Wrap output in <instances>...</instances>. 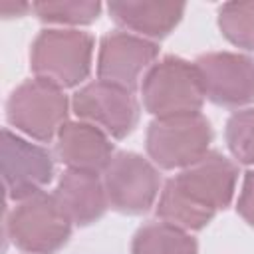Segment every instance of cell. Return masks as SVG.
Here are the masks:
<instances>
[{
	"instance_id": "cell-20",
	"label": "cell",
	"mask_w": 254,
	"mask_h": 254,
	"mask_svg": "<svg viewBox=\"0 0 254 254\" xmlns=\"http://www.w3.org/2000/svg\"><path fill=\"white\" fill-rule=\"evenodd\" d=\"M30 10H32V4H28V2H14V0L0 2V14L4 18H20Z\"/></svg>"
},
{
	"instance_id": "cell-6",
	"label": "cell",
	"mask_w": 254,
	"mask_h": 254,
	"mask_svg": "<svg viewBox=\"0 0 254 254\" xmlns=\"http://www.w3.org/2000/svg\"><path fill=\"white\" fill-rule=\"evenodd\" d=\"M210 121L202 113L153 119L147 127L145 149L159 169H187L208 153Z\"/></svg>"
},
{
	"instance_id": "cell-18",
	"label": "cell",
	"mask_w": 254,
	"mask_h": 254,
	"mask_svg": "<svg viewBox=\"0 0 254 254\" xmlns=\"http://www.w3.org/2000/svg\"><path fill=\"white\" fill-rule=\"evenodd\" d=\"M226 147L242 165H254V107L234 111L224 129Z\"/></svg>"
},
{
	"instance_id": "cell-11",
	"label": "cell",
	"mask_w": 254,
	"mask_h": 254,
	"mask_svg": "<svg viewBox=\"0 0 254 254\" xmlns=\"http://www.w3.org/2000/svg\"><path fill=\"white\" fill-rule=\"evenodd\" d=\"M159 46L135 34L115 30L101 38L97 52V79L135 91L157 62Z\"/></svg>"
},
{
	"instance_id": "cell-9",
	"label": "cell",
	"mask_w": 254,
	"mask_h": 254,
	"mask_svg": "<svg viewBox=\"0 0 254 254\" xmlns=\"http://www.w3.org/2000/svg\"><path fill=\"white\" fill-rule=\"evenodd\" d=\"M0 163L6 196L16 202L42 192L54 177L52 153L46 147L20 137L8 127L2 129Z\"/></svg>"
},
{
	"instance_id": "cell-7",
	"label": "cell",
	"mask_w": 254,
	"mask_h": 254,
	"mask_svg": "<svg viewBox=\"0 0 254 254\" xmlns=\"http://www.w3.org/2000/svg\"><path fill=\"white\" fill-rule=\"evenodd\" d=\"M103 187L113 210L143 214L161 194V175L155 163L143 155L119 151L103 171Z\"/></svg>"
},
{
	"instance_id": "cell-16",
	"label": "cell",
	"mask_w": 254,
	"mask_h": 254,
	"mask_svg": "<svg viewBox=\"0 0 254 254\" xmlns=\"http://www.w3.org/2000/svg\"><path fill=\"white\" fill-rule=\"evenodd\" d=\"M32 12L44 24L75 28L93 24L101 14V4L93 0H42L32 4Z\"/></svg>"
},
{
	"instance_id": "cell-10",
	"label": "cell",
	"mask_w": 254,
	"mask_h": 254,
	"mask_svg": "<svg viewBox=\"0 0 254 254\" xmlns=\"http://www.w3.org/2000/svg\"><path fill=\"white\" fill-rule=\"evenodd\" d=\"M71 111L77 119L99 127L111 139H125L131 135L141 115V107L133 91L99 79L81 85L73 93Z\"/></svg>"
},
{
	"instance_id": "cell-2",
	"label": "cell",
	"mask_w": 254,
	"mask_h": 254,
	"mask_svg": "<svg viewBox=\"0 0 254 254\" xmlns=\"http://www.w3.org/2000/svg\"><path fill=\"white\" fill-rule=\"evenodd\" d=\"M95 40L77 28H46L30 48V69L34 77L60 89L75 87L87 79L93 62Z\"/></svg>"
},
{
	"instance_id": "cell-3",
	"label": "cell",
	"mask_w": 254,
	"mask_h": 254,
	"mask_svg": "<svg viewBox=\"0 0 254 254\" xmlns=\"http://www.w3.org/2000/svg\"><path fill=\"white\" fill-rule=\"evenodd\" d=\"M71 218L56 194L36 192L10 210L6 236L26 254H56L71 236Z\"/></svg>"
},
{
	"instance_id": "cell-8",
	"label": "cell",
	"mask_w": 254,
	"mask_h": 254,
	"mask_svg": "<svg viewBox=\"0 0 254 254\" xmlns=\"http://www.w3.org/2000/svg\"><path fill=\"white\" fill-rule=\"evenodd\" d=\"M204 99L244 109L254 103V58L238 52H208L194 60Z\"/></svg>"
},
{
	"instance_id": "cell-13",
	"label": "cell",
	"mask_w": 254,
	"mask_h": 254,
	"mask_svg": "<svg viewBox=\"0 0 254 254\" xmlns=\"http://www.w3.org/2000/svg\"><path fill=\"white\" fill-rule=\"evenodd\" d=\"M107 12L123 32L157 44V40L167 38L179 26L185 4L163 0H115L107 4Z\"/></svg>"
},
{
	"instance_id": "cell-4",
	"label": "cell",
	"mask_w": 254,
	"mask_h": 254,
	"mask_svg": "<svg viewBox=\"0 0 254 254\" xmlns=\"http://www.w3.org/2000/svg\"><path fill=\"white\" fill-rule=\"evenodd\" d=\"M141 99L147 113L155 119L200 113L204 91L194 62L179 56L157 60L141 81Z\"/></svg>"
},
{
	"instance_id": "cell-1",
	"label": "cell",
	"mask_w": 254,
	"mask_h": 254,
	"mask_svg": "<svg viewBox=\"0 0 254 254\" xmlns=\"http://www.w3.org/2000/svg\"><path fill=\"white\" fill-rule=\"evenodd\" d=\"M236 183V163L218 151H208L165 183L157 200V216L189 232L200 230L218 210L230 206Z\"/></svg>"
},
{
	"instance_id": "cell-17",
	"label": "cell",
	"mask_w": 254,
	"mask_h": 254,
	"mask_svg": "<svg viewBox=\"0 0 254 254\" xmlns=\"http://www.w3.org/2000/svg\"><path fill=\"white\" fill-rule=\"evenodd\" d=\"M218 30L232 46L254 50V0L222 4L218 8Z\"/></svg>"
},
{
	"instance_id": "cell-12",
	"label": "cell",
	"mask_w": 254,
	"mask_h": 254,
	"mask_svg": "<svg viewBox=\"0 0 254 254\" xmlns=\"http://www.w3.org/2000/svg\"><path fill=\"white\" fill-rule=\"evenodd\" d=\"M111 137L87 121H67L56 137V157L67 169L103 173L113 159Z\"/></svg>"
},
{
	"instance_id": "cell-14",
	"label": "cell",
	"mask_w": 254,
	"mask_h": 254,
	"mask_svg": "<svg viewBox=\"0 0 254 254\" xmlns=\"http://www.w3.org/2000/svg\"><path fill=\"white\" fill-rule=\"evenodd\" d=\"M58 200L77 226H89L97 222L109 208L103 177L99 173L65 169L56 185Z\"/></svg>"
},
{
	"instance_id": "cell-19",
	"label": "cell",
	"mask_w": 254,
	"mask_h": 254,
	"mask_svg": "<svg viewBox=\"0 0 254 254\" xmlns=\"http://www.w3.org/2000/svg\"><path fill=\"white\" fill-rule=\"evenodd\" d=\"M236 212L250 226H254V171L244 173L240 194H238V200H236Z\"/></svg>"
},
{
	"instance_id": "cell-5",
	"label": "cell",
	"mask_w": 254,
	"mask_h": 254,
	"mask_svg": "<svg viewBox=\"0 0 254 254\" xmlns=\"http://www.w3.org/2000/svg\"><path fill=\"white\" fill-rule=\"evenodd\" d=\"M71 101L64 89L32 77L22 81L6 101V121L26 137L48 143L58 137L60 129L69 121Z\"/></svg>"
},
{
	"instance_id": "cell-15",
	"label": "cell",
	"mask_w": 254,
	"mask_h": 254,
	"mask_svg": "<svg viewBox=\"0 0 254 254\" xmlns=\"http://www.w3.org/2000/svg\"><path fill=\"white\" fill-rule=\"evenodd\" d=\"M131 254H198V244L189 230L165 220H155L137 228Z\"/></svg>"
}]
</instances>
